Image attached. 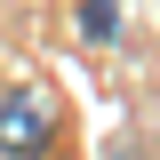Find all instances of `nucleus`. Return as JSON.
<instances>
[{"label": "nucleus", "mask_w": 160, "mask_h": 160, "mask_svg": "<svg viewBox=\"0 0 160 160\" xmlns=\"http://www.w3.org/2000/svg\"><path fill=\"white\" fill-rule=\"evenodd\" d=\"M80 32L88 40H112L120 32V0H80Z\"/></svg>", "instance_id": "obj_2"}, {"label": "nucleus", "mask_w": 160, "mask_h": 160, "mask_svg": "<svg viewBox=\"0 0 160 160\" xmlns=\"http://www.w3.org/2000/svg\"><path fill=\"white\" fill-rule=\"evenodd\" d=\"M40 144H48V104L32 88L0 96V152H40Z\"/></svg>", "instance_id": "obj_1"}]
</instances>
